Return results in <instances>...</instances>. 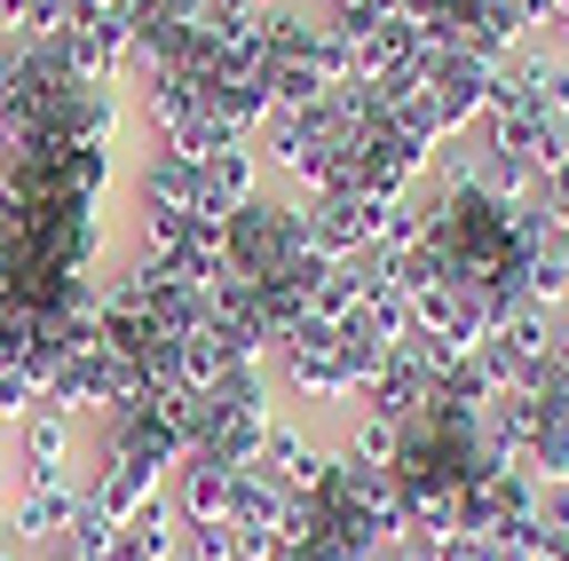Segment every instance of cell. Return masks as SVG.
<instances>
[{"mask_svg": "<svg viewBox=\"0 0 569 561\" xmlns=\"http://www.w3.org/2000/svg\"><path fill=\"white\" fill-rule=\"evenodd\" d=\"M174 561H222V553H198V545H182V553H174Z\"/></svg>", "mask_w": 569, "mask_h": 561, "instance_id": "7a4b0ae2", "label": "cell"}, {"mask_svg": "<svg viewBox=\"0 0 569 561\" xmlns=\"http://www.w3.org/2000/svg\"><path fill=\"white\" fill-rule=\"evenodd\" d=\"M553 198H561V214H569V190H553Z\"/></svg>", "mask_w": 569, "mask_h": 561, "instance_id": "277c9868", "label": "cell"}, {"mask_svg": "<svg viewBox=\"0 0 569 561\" xmlns=\"http://www.w3.org/2000/svg\"><path fill=\"white\" fill-rule=\"evenodd\" d=\"M530 522H538L546 538H569V474H553V482H530Z\"/></svg>", "mask_w": 569, "mask_h": 561, "instance_id": "6da1fadb", "label": "cell"}, {"mask_svg": "<svg viewBox=\"0 0 569 561\" xmlns=\"http://www.w3.org/2000/svg\"><path fill=\"white\" fill-rule=\"evenodd\" d=\"M32 561H71V553H63V545H56V553H32Z\"/></svg>", "mask_w": 569, "mask_h": 561, "instance_id": "3957f363", "label": "cell"}]
</instances>
